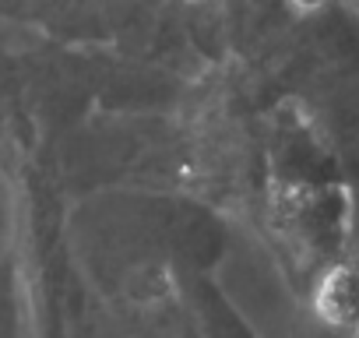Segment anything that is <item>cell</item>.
Listing matches in <instances>:
<instances>
[{"label":"cell","mask_w":359,"mask_h":338,"mask_svg":"<svg viewBox=\"0 0 359 338\" xmlns=\"http://www.w3.org/2000/svg\"><path fill=\"white\" fill-rule=\"evenodd\" d=\"M320 313L334 324L359 317V268H338L320 289Z\"/></svg>","instance_id":"6da1fadb"}]
</instances>
